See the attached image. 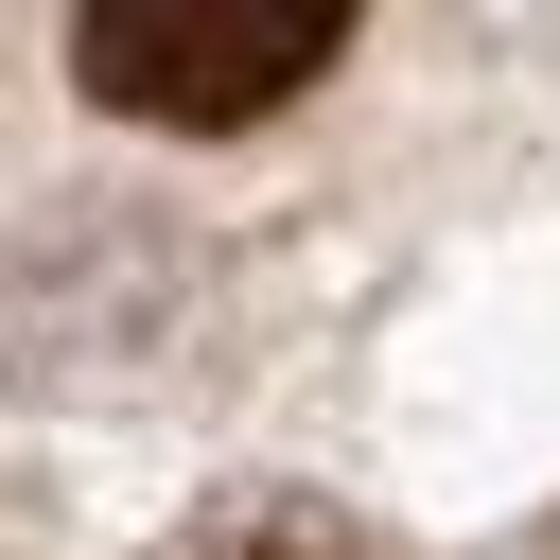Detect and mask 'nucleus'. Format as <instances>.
<instances>
[{
	"label": "nucleus",
	"instance_id": "f03ea898",
	"mask_svg": "<svg viewBox=\"0 0 560 560\" xmlns=\"http://www.w3.org/2000/svg\"><path fill=\"white\" fill-rule=\"evenodd\" d=\"M192 560H350V542L298 525V508H262V525H228V542H192Z\"/></svg>",
	"mask_w": 560,
	"mask_h": 560
},
{
	"label": "nucleus",
	"instance_id": "f257e3e1",
	"mask_svg": "<svg viewBox=\"0 0 560 560\" xmlns=\"http://www.w3.org/2000/svg\"><path fill=\"white\" fill-rule=\"evenodd\" d=\"M350 52V0H70V70L122 122H262Z\"/></svg>",
	"mask_w": 560,
	"mask_h": 560
}]
</instances>
